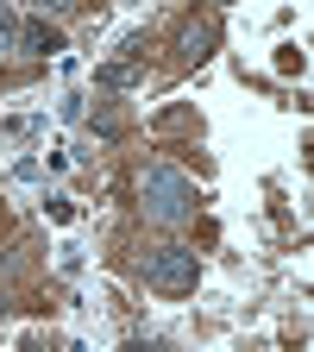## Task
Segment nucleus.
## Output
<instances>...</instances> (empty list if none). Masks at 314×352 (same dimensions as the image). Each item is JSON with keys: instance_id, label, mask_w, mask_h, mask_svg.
Returning <instances> with one entry per match:
<instances>
[{"instance_id": "nucleus-1", "label": "nucleus", "mask_w": 314, "mask_h": 352, "mask_svg": "<svg viewBox=\"0 0 314 352\" xmlns=\"http://www.w3.org/2000/svg\"><path fill=\"white\" fill-rule=\"evenodd\" d=\"M139 195H145V214L151 220H189L195 214V183L183 170H170V164H151L139 176Z\"/></svg>"}, {"instance_id": "nucleus-2", "label": "nucleus", "mask_w": 314, "mask_h": 352, "mask_svg": "<svg viewBox=\"0 0 314 352\" xmlns=\"http://www.w3.org/2000/svg\"><path fill=\"white\" fill-rule=\"evenodd\" d=\"M145 283L151 289H164V296H189L195 289V277H201V264H195V252L189 245H157V252H145Z\"/></svg>"}, {"instance_id": "nucleus-3", "label": "nucleus", "mask_w": 314, "mask_h": 352, "mask_svg": "<svg viewBox=\"0 0 314 352\" xmlns=\"http://www.w3.org/2000/svg\"><path fill=\"white\" fill-rule=\"evenodd\" d=\"M214 44H220V19H214V13L183 25V57H189V63H208V57H214Z\"/></svg>"}, {"instance_id": "nucleus-4", "label": "nucleus", "mask_w": 314, "mask_h": 352, "mask_svg": "<svg viewBox=\"0 0 314 352\" xmlns=\"http://www.w3.org/2000/svg\"><path fill=\"white\" fill-rule=\"evenodd\" d=\"M25 44L32 51H63V32L57 25H25Z\"/></svg>"}, {"instance_id": "nucleus-5", "label": "nucleus", "mask_w": 314, "mask_h": 352, "mask_svg": "<svg viewBox=\"0 0 314 352\" xmlns=\"http://www.w3.org/2000/svg\"><path fill=\"white\" fill-rule=\"evenodd\" d=\"M32 7H38V13H69L76 0H32Z\"/></svg>"}, {"instance_id": "nucleus-6", "label": "nucleus", "mask_w": 314, "mask_h": 352, "mask_svg": "<svg viewBox=\"0 0 314 352\" xmlns=\"http://www.w3.org/2000/svg\"><path fill=\"white\" fill-rule=\"evenodd\" d=\"M214 7H227V0H214Z\"/></svg>"}]
</instances>
